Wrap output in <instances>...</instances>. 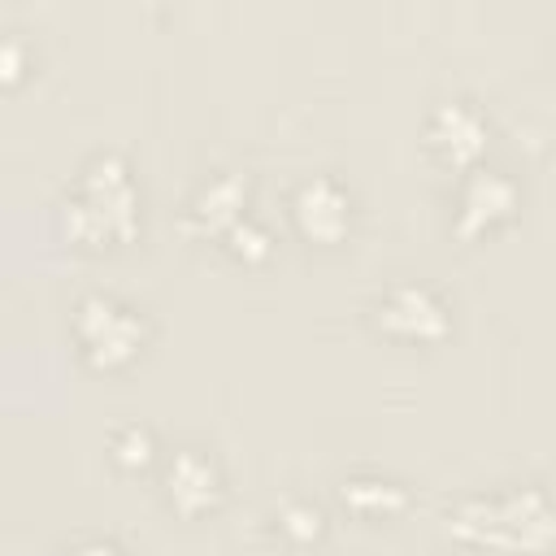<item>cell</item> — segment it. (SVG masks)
<instances>
[{
    "mask_svg": "<svg viewBox=\"0 0 556 556\" xmlns=\"http://www.w3.org/2000/svg\"><path fill=\"white\" fill-rule=\"evenodd\" d=\"M139 230V191L130 182V165L117 152L96 156L74 195L65 200V235L87 243V248H104V243H126Z\"/></svg>",
    "mask_w": 556,
    "mask_h": 556,
    "instance_id": "cell-1",
    "label": "cell"
},
{
    "mask_svg": "<svg viewBox=\"0 0 556 556\" xmlns=\"http://www.w3.org/2000/svg\"><path fill=\"white\" fill-rule=\"evenodd\" d=\"M447 530L460 543L491 547V552H547L552 543V508L543 491H513L465 500L447 513Z\"/></svg>",
    "mask_w": 556,
    "mask_h": 556,
    "instance_id": "cell-2",
    "label": "cell"
},
{
    "mask_svg": "<svg viewBox=\"0 0 556 556\" xmlns=\"http://www.w3.org/2000/svg\"><path fill=\"white\" fill-rule=\"evenodd\" d=\"M74 334L96 365H126L143 348V317L113 295H87L74 317Z\"/></svg>",
    "mask_w": 556,
    "mask_h": 556,
    "instance_id": "cell-3",
    "label": "cell"
},
{
    "mask_svg": "<svg viewBox=\"0 0 556 556\" xmlns=\"http://www.w3.org/2000/svg\"><path fill=\"white\" fill-rule=\"evenodd\" d=\"M374 321L395 334V339H417V343H430V339H443L447 334V308L434 291L426 287H391L378 308H374Z\"/></svg>",
    "mask_w": 556,
    "mask_h": 556,
    "instance_id": "cell-4",
    "label": "cell"
},
{
    "mask_svg": "<svg viewBox=\"0 0 556 556\" xmlns=\"http://www.w3.org/2000/svg\"><path fill=\"white\" fill-rule=\"evenodd\" d=\"M291 217H295L300 235H308L317 243H339L352 226V200L334 178H308V182H300V191L291 200Z\"/></svg>",
    "mask_w": 556,
    "mask_h": 556,
    "instance_id": "cell-5",
    "label": "cell"
},
{
    "mask_svg": "<svg viewBox=\"0 0 556 556\" xmlns=\"http://www.w3.org/2000/svg\"><path fill=\"white\" fill-rule=\"evenodd\" d=\"M426 139H430V148H434L443 161L469 165V161H478L482 148H486V122H482V113H478L473 104L452 100V104H439V109L430 113Z\"/></svg>",
    "mask_w": 556,
    "mask_h": 556,
    "instance_id": "cell-6",
    "label": "cell"
},
{
    "mask_svg": "<svg viewBox=\"0 0 556 556\" xmlns=\"http://www.w3.org/2000/svg\"><path fill=\"white\" fill-rule=\"evenodd\" d=\"M517 204V187L500 169H469L460 187V208H456V230L460 235H482L500 226Z\"/></svg>",
    "mask_w": 556,
    "mask_h": 556,
    "instance_id": "cell-7",
    "label": "cell"
},
{
    "mask_svg": "<svg viewBox=\"0 0 556 556\" xmlns=\"http://www.w3.org/2000/svg\"><path fill=\"white\" fill-rule=\"evenodd\" d=\"M165 491H169V504L178 513H204L208 504H217L222 495V478H217V465L204 456V452H178L165 469Z\"/></svg>",
    "mask_w": 556,
    "mask_h": 556,
    "instance_id": "cell-8",
    "label": "cell"
},
{
    "mask_svg": "<svg viewBox=\"0 0 556 556\" xmlns=\"http://www.w3.org/2000/svg\"><path fill=\"white\" fill-rule=\"evenodd\" d=\"M248 204V182L239 174H217L200 187V195L191 200V226L195 230H230L243 217Z\"/></svg>",
    "mask_w": 556,
    "mask_h": 556,
    "instance_id": "cell-9",
    "label": "cell"
},
{
    "mask_svg": "<svg viewBox=\"0 0 556 556\" xmlns=\"http://www.w3.org/2000/svg\"><path fill=\"white\" fill-rule=\"evenodd\" d=\"M343 504L356 508V513H365V517H374V513H395V508L404 504V491H400L395 482H387V478H352V482L343 486Z\"/></svg>",
    "mask_w": 556,
    "mask_h": 556,
    "instance_id": "cell-10",
    "label": "cell"
},
{
    "mask_svg": "<svg viewBox=\"0 0 556 556\" xmlns=\"http://www.w3.org/2000/svg\"><path fill=\"white\" fill-rule=\"evenodd\" d=\"M226 239H230V248H235V256H243V261H261L265 252H269V230L261 226V222H252V217H239L230 230H226Z\"/></svg>",
    "mask_w": 556,
    "mask_h": 556,
    "instance_id": "cell-11",
    "label": "cell"
},
{
    "mask_svg": "<svg viewBox=\"0 0 556 556\" xmlns=\"http://www.w3.org/2000/svg\"><path fill=\"white\" fill-rule=\"evenodd\" d=\"M278 526H282L295 543H308V539L321 534V513H317L313 504H287V508L278 513Z\"/></svg>",
    "mask_w": 556,
    "mask_h": 556,
    "instance_id": "cell-12",
    "label": "cell"
},
{
    "mask_svg": "<svg viewBox=\"0 0 556 556\" xmlns=\"http://www.w3.org/2000/svg\"><path fill=\"white\" fill-rule=\"evenodd\" d=\"M113 456L122 465H148L152 460V434L143 426H126L117 439H113Z\"/></svg>",
    "mask_w": 556,
    "mask_h": 556,
    "instance_id": "cell-13",
    "label": "cell"
},
{
    "mask_svg": "<svg viewBox=\"0 0 556 556\" xmlns=\"http://www.w3.org/2000/svg\"><path fill=\"white\" fill-rule=\"evenodd\" d=\"M26 65H30V48H26V39H17V35H0V78H4V83H9V78H22Z\"/></svg>",
    "mask_w": 556,
    "mask_h": 556,
    "instance_id": "cell-14",
    "label": "cell"
},
{
    "mask_svg": "<svg viewBox=\"0 0 556 556\" xmlns=\"http://www.w3.org/2000/svg\"><path fill=\"white\" fill-rule=\"evenodd\" d=\"M65 556H122L113 543H83V547H74V552H65Z\"/></svg>",
    "mask_w": 556,
    "mask_h": 556,
    "instance_id": "cell-15",
    "label": "cell"
}]
</instances>
